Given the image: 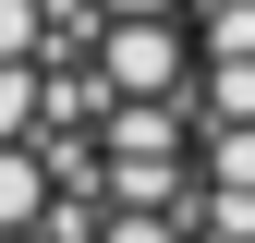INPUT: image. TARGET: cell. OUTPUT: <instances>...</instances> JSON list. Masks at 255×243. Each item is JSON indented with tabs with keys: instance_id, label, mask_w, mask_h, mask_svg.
<instances>
[{
	"instance_id": "obj_1",
	"label": "cell",
	"mask_w": 255,
	"mask_h": 243,
	"mask_svg": "<svg viewBox=\"0 0 255 243\" xmlns=\"http://www.w3.org/2000/svg\"><path fill=\"white\" fill-rule=\"evenodd\" d=\"M0 243H195L182 0H0Z\"/></svg>"
},
{
	"instance_id": "obj_2",
	"label": "cell",
	"mask_w": 255,
	"mask_h": 243,
	"mask_svg": "<svg viewBox=\"0 0 255 243\" xmlns=\"http://www.w3.org/2000/svg\"><path fill=\"white\" fill-rule=\"evenodd\" d=\"M195 85V243H255V0H182Z\"/></svg>"
}]
</instances>
